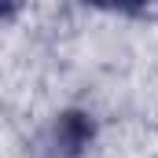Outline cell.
<instances>
[{"mask_svg":"<svg viewBox=\"0 0 158 158\" xmlns=\"http://www.w3.org/2000/svg\"><path fill=\"white\" fill-rule=\"evenodd\" d=\"M96 132H99V125L88 110L66 107V110L52 114V121L40 129L37 155L40 158H85L96 143Z\"/></svg>","mask_w":158,"mask_h":158,"instance_id":"obj_1","label":"cell"},{"mask_svg":"<svg viewBox=\"0 0 158 158\" xmlns=\"http://www.w3.org/2000/svg\"><path fill=\"white\" fill-rule=\"evenodd\" d=\"M85 7L107 11V15H125V19H140L155 7V0H81Z\"/></svg>","mask_w":158,"mask_h":158,"instance_id":"obj_2","label":"cell"}]
</instances>
